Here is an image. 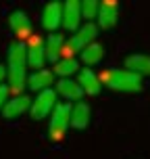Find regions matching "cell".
Here are the masks:
<instances>
[{"instance_id": "1", "label": "cell", "mask_w": 150, "mask_h": 159, "mask_svg": "<svg viewBox=\"0 0 150 159\" xmlns=\"http://www.w3.org/2000/svg\"><path fill=\"white\" fill-rule=\"evenodd\" d=\"M6 78H8V92L21 94L27 82V59H25V44L13 42L6 52Z\"/></svg>"}, {"instance_id": "2", "label": "cell", "mask_w": 150, "mask_h": 159, "mask_svg": "<svg viewBox=\"0 0 150 159\" xmlns=\"http://www.w3.org/2000/svg\"><path fill=\"white\" fill-rule=\"evenodd\" d=\"M98 80L100 84H104L115 92H140L142 90V78L127 69H106Z\"/></svg>"}, {"instance_id": "3", "label": "cell", "mask_w": 150, "mask_h": 159, "mask_svg": "<svg viewBox=\"0 0 150 159\" xmlns=\"http://www.w3.org/2000/svg\"><path fill=\"white\" fill-rule=\"evenodd\" d=\"M96 36H98V27H96V23L79 25L77 30H75V34L69 38V42H65V50L63 52H67V59H69L73 52H81L88 44L94 42Z\"/></svg>"}, {"instance_id": "4", "label": "cell", "mask_w": 150, "mask_h": 159, "mask_svg": "<svg viewBox=\"0 0 150 159\" xmlns=\"http://www.w3.org/2000/svg\"><path fill=\"white\" fill-rule=\"evenodd\" d=\"M69 111H71L69 103H56V107L52 109V117L48 124L50 140H63L65 132L69 130Z\"/></svg>"}, {"instance_id": "5", "label": "cell", "mask_w": 150, "mask_h": 159, "mask_svg": "<svg viewBox=\"0 0 150 159\" xmlns=\"http://www.w3.org/2000/svg\"><path fill=\"white\" fill-rule=\"evenodd\" d=\"M54 107H56V92L52 88H48V90H42L36 94V98L32 101V107H29V115H32V119H44L52 113Z\"/></svg>"}, {"instance_id": "6", "label": "cell", "mask_w": 150, "mask_h": 159, "mask_svg": "<svg viewBox=\"0 0 150 159\" xmlns=\"http://www.w3.org/2000/svg\"><path fill=\"white\" fill-rule=\"evenodd\" d=\"M25 59H27V65L33 67L36 71L44 67V63H46V52H44V42L38 36H32L29 38V44H25Z\"/></svg>"}, {"instance_id": "7", "label": "cell", "mask_w": 150, "mask_h": 159, "mask_svg": "<svg viewBox=\"0 0 150 159\" xmlns=\"http://www.w3.org/2000/svg\"><path fill=\"white\" fill-rule=\"evenodd\" d=\"M8 25L15 34L19 42H23L25 38H32V19L27 17V13L23 11H13L8 15Z\"/></svg>"}, {"instance_id": "8", "label": "cell", "mask_w": 150, "mask_h": 159, "mask_svg": "<svg viewBox=\"0 0 150 159\" xmlns=\"http://www.w3.org/2000/svg\"><path fill=\"white\" fill-rule=\"evenodd\" d=\"M81 23V0H69L63 4V19L61 25L69 32H75Z\"/></svg>"}, {"instance_id": "9", "label": "cell", "mask_w": 150, "mask_h": 159, "mask_svg": "<svg viewBox=\"0 0 150 159\" xmlns=\"http://www.w3.org/2000/svg\"><path fill=\"white\" fill-rule=\"evenodd\" d=\"M96 19H98V25L96 27H102V30L115 27V23H117V19H119V4L115 0H104L102 4L98 7Z\"/></svg>"}, {"instance_id": "10", "label": "cell", "mask_w": 150, "mask_h": 159, "mask_svg": "<svg viewBox=\"0 0 150 159\" xmlns=\"http://www.w3.org/2000/svg\"><path fill=\"white\" fill-rule=\"evenodd\" d=\"M29 107H32V98L27 94H17L13 98H8L4 107H2V115L6 119H17L19 115H23V113L29 111Z\"/></svg>"}, {"instance_id": "11", "label": "cell", "mask_w": 150, "mask_h": 159, "mask_svg": "<svg viewBox=\"0 0 150 159\" xmlns=\"http://www.w3.org/2000/svg\"><path fill=\"white\" fill-rule=\"evenodd\" d=\"M61 19H63V4L61 2H48L42 11V27L52 34L61 25Z\"/></svg>"}, {"instance_id": "12", "label": "cell", "mask_w": 150, "mask_h": 159, "mask_svg": "<svg viewBox=\"0 0 150 159\" xmlns=\"http://www.w3.org/2000/svg\"><path fill=\"white\" fill-rule=\"evenodd\" d=\"M90 115H92L90 105L84 103V101H77L69 111V126L75 128V130H84L90 124Z\"/></svg>"}, {"instance_id": "13", "label": "cell", "mask_w": 150, "mask_h": 159, "mask_svg": "<svg viewBox=\"0 0 150 159\" xmlns=\"http://www.w3.org/2000/svg\"><path fill=\"white\" fill-rule=\"evenodd\" d=\"M52 84H54V73L48 71V69H38L32 75H27L25 88H29L33 92H42V90H48Z\"/></svg>"}, {"instance_id": "14", "label": "cell", "mask_w": 150, "mask_h": 159, "mask_svg": "<svg viewBox=\"0 0 150 159\" xmlns=\"http://www.w3.org/2000/svg\"><path fill=\"white\" fill-rule=\"evenodd\" d=\"M79 88L84 90V94H90V96H96L100 90H102V84H100V80L96 75L92 69H79V80H77Z\"/></svg>"}, {"instance_id": "15", "label": "cell", "mask_w": 150, "mask_h": 159, "mask_svg": "<svg viewBox=\"0 0 150 159\" xmlns=\"http://www.w3.org/2000/svg\"><path fill=\"white\" fill-rule=\"evenodd\" d=\"M65 50V38L61 34H50L48 40L44 42V52H46V61L50 63H56L61 61V55Z\"/></svg>"}, {"instance_id": "16", "label": "cell", "mask_w": 150, "mask_h": 159, "mask_svg": "<svg viewBox=\"0 0 150 159\" xmlns=\"http://www.w3.org/2000/svg\"><path fill=\"white\" fill-rule=\"evenodd\" d=\"M125 69L135 75H150V57L148 55H129L125 59Z\"/></svg>"}, {"instance_id": "17", "label": "cell", "mask_w": 150, "mask_h": 159, "mask_svg": "<svg viewBox=\"0 0 150 159\" xmlns=\"http://www.w3.org/2000/svg\"><path fill=\"white\" fill-rule=\"evenodd\" d=\"M54 92H58L61 96H65L67 101H81V96H84V90H81L79 84H77V82H73L71 78L58 80Z\"/></svg>"}, {"instance_id": "18", "label": "cell", "mask_w": 150, "mask_h": 159, "mask_svg": "<svg viewBox=\"0 0 150 159\" xmlns=\"http://www.w3.org/2000/svg\"><path fill=\"white\" fill-rule=\"evenodd\" d=\"M102 59H104V46L98 42H92L81 50V63L84 65H98Z\"/></svg>"}, {"instance_id": "19", "label": "cell", "mask_w": 150, "mask_h": 159, "mask_svg": "<svg viewBox=\"0 0 150 159\" xmlns=\"http://www.w3.org/2000/svg\"><path fill=\"white\" fill-rule=\"evenodd\" d=\"M75 71H79V63L73 59V57H65V59H61V61H56L54 63V75H61V80L69 78V75H73Z\"/></svg>"}, {"instance_id": "20", "label": "cell", "mask_w": 150, "mask_h": 159, "mask_svg": "<svg viewBox=\"0 0 150 159\" xmlns=\"http://www.w3.org/2000/svg\"><path fill=\"white\" fill-rule=\"evenodd\" d=\"M98 0H84L81 2V19H86V23H92V19H96L98 15Z\"/></svg>"}, {"instance_id": "21", "label": "cell", "mask_w": 150, "mask_h": 159, "mask_svg": "<svg viewBox=\"0 0 150 159\" xmlns=\"http://www.w3.org/2000/svg\"><path fill=\"white\" fill-rule=\"evenodd\" d=\"M6 101H8V86L0 84V111H2V107H4Z\"/></svg>"}, {"instance_id": "22", "label": "cell", "mask_w": 150, "mask_h": 159, "mask_svg": "<svg viewBox=\"0 0 150 159\" xmlns=\"http://www.w3.org/2000/svg\"><path fill=\"white\" fill-rule=\"evenodd\" d=\"M4 78H6V67H4V65L0 63V84L4 82Z\"/></svg>"}]
</instances>
